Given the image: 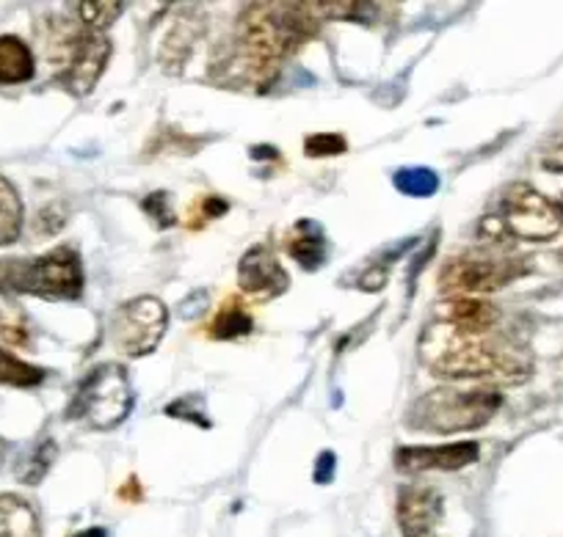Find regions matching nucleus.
Returning <instances> with one entry per match:
<instances>
[{
    "label": "nucleus",
    "mask_w": 563,
    "mask_h": 537,
    "mask_svg": "<svg viewBox=\"0 0 563 537\" xmlns=\"http://www.w3.org/2000/svg\"><path fill=\"white\" fill-rule=\"evenodd\" d=\"M417 353L434 376L451 381L484 378V381L519 383L530 376V361L514 345L492 339L489 334H470L442 320L422 331Z\"/></svg>",
    "instance_id": "1"
},
{
    "label": "nucleus",
    "mask_w": 563,
    "mask_h": 537,
    "mask_svg": "<svg viewBox=\"0 0 563 537\" xmlns=\"http://www.w3.org/2000/svg\"><path fill=\"white\" fill-rule=\"evenodd\" d=\"M318 18L312 3H252L238 20L241 40V67L252 83L274 80L282 58L299 51L318 34Z\"/></svg>",
    "instance_id": "2"
},
{
    "label": "nucleus",
    "mask_w": 563,
    "mask_h": 537,
    "mask_svg": "<svg viewBox=\"0 0 563 537\" xmlns=\"http://www.w3.org/2000/svg\"><path fill=\"white\" fill-rule=\"evenodd\" d=\"M500 405L503 394L492 387L431 389L411 405L406 425L422 433H440V436L478 430L486 422L495 419Z\"/></svg>",
    "instance_id": "3"
},
{
    "label": "nucleus",
    "mask_w": 563,
    "mask_h": 537,
    "mask_svg": "<svg viewBox=\"0 0 563 537\" xmlns=\"http://www.w3.org/2000/svg\"><path fill=\"white\" fill-rule=\"evenodd\" d=\"M84 265L73 248H53L36 259L0 262V290L29 292L51 301H75L84 295Z\"/></svg>",
    "instance_id": "4"
},
{
    "label": "nucleus",
    "mask_w": 563,
    "mask_h": 537,
    "mask_svg": "<svg viewBox=\"0 0 563 537\" xmlns=\"http://www.w3.org/2000/svg\"><path fill=\"white\" fill-rule=\"evenodd\" d=\"M133 411V389L122 365H97L69 403V419L86 422L95 430H113Z\"/></svg>",
    "instance_id": "5"
},
{
    "label": "nucleus",
    "mask_w": 563,
    "mask_h": 537,
    "mask_svg": "<svg viewBox=\"0 0 563 537\" xmlns=\"http://www.w3.org/2000/svg\"><path fill=\"white\" fill-rule=\"evenodd\" d=\"M53 40H56L53 42L56 47L53 61L62 67L58 80L73 94L86 97L106 72L108 58H111V42L89 29H64Z\"/></svg>",
    "instance_id": "6"
},
{
    "label": "nucleus",
    "mask_w": 563,
    "mask_h": 537,
    "mask_svg": "<svg viewBox=\"0 0 563 537\" xmlns=\"http://www.w3.org/2000/svg\"><path fill=\"white\" fill-rule=\"evenodd\" d=\"M500 232L528 243H550L563 232V215L558 204H552L544 193L533 186L514 182L503 191L500 202Z\"/></svg>",
    "instance_id": "7"
},
{
    "label": "nucleus",
    "mask_w": 563,
    "mask_h": 537,
    "mask_svg": "<svg viewBox=\"0 0 563 537\" xmlns=\"http://www.w3.org/2000/svg\"><path fill=\"white\" fill-rule=\"evenodd\" d=\"M528 265L522 259L492 257V254H462L453 257L440 273V292L448 298H470L495 292L522 276Z\"/></svg>",
    "instance_id": "8"
},
{
    "label": "nucleus",
    "mask_w": 563,
    "mask_h": 537,
    "mask_svg": "<svg viewBox=\"0 0 563 537\" xmlns=\"http://www.w3.org/2000/svg\"><path fill=\"white\" fill-rule=\"evenodd\" d=\"M169 325V312L158 298H133V301L122 303L111 317V345L117 347L122 356L141 358L150 356L155 347L161 345Z\"/></svg>",
    "instance_id": "9"
},
{
    "label": "nucleus",
    "mask_w": 563,
    "mask_h": 537,
    "mask_svg": "<svg viewBox=\"0 0 563 537\" xmlns=\"http://www.w3.org/2000/svg\"><path fill=\"white\" fill-rule=\"evenodd\" d=\"M238 284L249 298L265 303L288 290L290 276L268 246H254L238 262Z\"/></svg>",
    "instance_id": "10"
},
{
    "label": "nucleus",
    "mask_w": 563,
    "mask_h": 537,
    "mask_svg": "<svg viewBox=\"0 0 563 537\" xmlns=\"http://www.w3.org/2000/svg\"><path fill=\"white\" fill-rule=\"evenodd\" d=\"M481 455L478 441L440 444V447H400L395 452V466L406 474L420 471H459L475 463Z\"/></svg>",
    "instance_id": "11"
},
{
    "label": "nucleus",
    "mask_w": 563,
    "mask_h": 537,
    "mask_svg": "<svg viewBox=\"0 0 563 537\" xmlns=\"http://www.w3.org/2000/svg\"><path fill=\"white\" fill-rule=\"evenodd\" d=\"M442 496L429 485H404L398 493V526L404 537H434L442 524Z\"/></svg>",
    "instance_id": "12"
},
{
    "label": "nucleus",
    "mask_w": 563,
    "mask_h": 537,
    "mask_svg": "<svg viewBox=\"0 0 563 537\" xmlns=\"http://www.w3.org/2000/svg\"><path fill=\"white\" fill-rule=\"evenodd\" d=\"M442 323H451L470 334H492L500 320V309L478 298H448L440 312Z\"/></svg>",
    "instance_id": "13"
},
{
    "label": "nucleus",
    "mask_w": 563,
    "mask_h": 537,
    "mask_svg": "<svg viewBox=\"0 0 563 537\" xmlns=\"http://www.w3.org/2000/svg\"><path fill=\"white\" fill-rule=\"evenodd\" d=\"M288 254L305 270H318L329 257L327 232L318 221H299L288 237Z\"/></svg>",
    "instance_id": "14"
},
{
    "label": "nucleus",
    "mask_w": 563,
    "mask_h": 537,
    "mask_svg": "<svg viewBox=\"0 0 563 537\" xmlns=\"http://www.w3.org/2000/svg\"><path fill=\"white\" fill-rule=\"evenodd\" d=\"M0 537H42L40 513L18 493H0Z\"/></svg>",
    "instance_id": "15"
},
{
    "label": "nucleus",
    "mask_w": 563,
    "mask_h": 537,
    "mask_svg": "<svg viewBox=\"0 0 563 537\" xmlns=\"http://www.w3.org/2000/svg\"><path fill=\"white\" fill-rule=\"evenodd\" d=\"M36 75V58L20 36H0V86L29 83Z\"/></svg>",
    "instance_id": "16"
},
{
    "label": "nucleus",
    "mask_w": 563,
    "mask_h": 537,
    "mask_svg": "<svg viewBox=\"0 0 563 537\" xmlns=\"http://www.w3.org/2000/svg\"><path fill=\"white\" fill-rule=\"evenodd\" d=\"M23 199L7 177H0V248L18 243L23 232Z\"/></svg>",
    "instance_id": "17"
},
{
    "label": "nucleus",
    "mask_w": 563,
    "mask_h": 537,
    "mask_svg": "<svg viewBox=\"0 0 563 537\" xmlns=\"http://www.w3.org/2000/svg\"><path fill=\"white\" fill-rule=\"evenodd\" d=\"M254 328L252 314L246 312L243 301H227L224 306L216 312L213 323H210L208 334L213 339H238V336H246Z\"/></svg>",
    "instance_id": "18"
},
{
    "label": "nucleus",
    "mask_w": 563,
    "mask_h": 537,
    "mask_svg": "<svg viewBox=\"0 0 563 537\" xmlns=\"http://www.w3.org/2000/svg\"><path fill=\"white\" fill-rule=\"evenodd\" d=\"M45 381V370L29 365L23 358H18L14 353L3 350L0 347V383L3 387H18V389H34Z\"/></svg>",
    "instance_id": "19"
},
{
    "label": "nucleus",
    "mask_w": 563,
    "mask_h": 537,
    "mask_svg": "<svg viewBox=\"0 0 563 537\" xmlns=\"http://www.w3.org/2000/svg\"><path fill=\"white\" fill-rule=\"evenodd\" d=\"M75 12H78V20L89 31H106L108 25L117 23L119 14L124 12V3H117V0H95V3H75Z\"/></svg>",
    "instance_id": "20"
},
{
    "label": "nucleus",
    "mask_w": 563,
    "mask_h": 537,
    "mask_svg": "<svg viewBox=\"0 0 563 537\" xmlns=\"http://www.w3.org/2000/svg\"><path fill=\"white\" fill-rule=\"evenodd\" d=\"M194 31L191 25L186 23V20H180V23L175 25V29L169 31V36H166L164 42V51H161V61H164L166 69H180L183 61L188 58V53H191L194 47Z\"/></svg>",
    "instance_id": "21"
},
{
    "label": "nucleus",
    "mask_w": 563,
    "mask_h": 537,
    "mask_svg": "<svg viewBox=\"0 0 563 537\" xmlns=\"http://www.w3.org/2000/svg\"><path fill=\"white\" fill-rule=\"evenodd\" d=\"M395 188L406 197H431L440 188V177L431 168H400L395 174Z\"/></svg>",
    "instance_id": "22"
},
{
    "label": "nucleus",
    "mask_w": 563,
    "mask_h": 537,
    "mask_svg": "<svg viewBox=\"0 0 563 537\" xmlns=\"http://www.w3.org/2000/svg\"><path fill=\"white\" fill-rule=\"evenodd\" d=\"M53 458H56V444L45 441L34 455H31L29 463L20 469V482H25V485H36V482H42V477H45L47 469H51Z\"/></svg>",
    "instance_id": "23"
},
{
    "label": "nucleus",
    "mask_w": 563,
    "mask_h": 537,
    "mask_svg": "<svg viewBox=\"0 0 563 537\" xmlns=\"http://www.w3.org/2000/svg\"><path fill=\"white\" fill-rule=\"evenodd\" d=\"M305 149L310 157H334L343 155L349 144L340 133H316L305 141Z\"/></svg>",
    "instance_id": "24"
},
{
    "label": "nucleus",
    "mask_w": 563,
    "mask_h": 537,
    "mask_svg": "<svg viewBox=\"0 0 563 537\" xmlns=\"http://www.w3.org/2000/svg\"><path fill=\"white\" fill-rule=\"evenodd\" d=\"M144 210H147L153 219H158L161 226L175 224V210L169 208V197H166L164 191H158V193H153L150 199H144Z\"/></svg>",
    "instance_id": "25"
},
{
    "label": "nucleus",
    "mask_w": 563,
    "mask_h": 537,
    "mask_svg": "<svg viewBox=\"0 0 563 537\" xmlns=\"http://www.w3.org/2000/svg\"><path fill=\"white\" fill-rule=\"evenodd\" d=\"M73 537H108V532L100 529V526H91V529L78 532V535H73Z\"/></svg>",
    "instance_id": "26"
},
{
    "label": "nucleus",
    "mask_w": 563,
    "mask_h": 537,
    "mask_svg": "<svg viewBox=\"0 0 563 537\" xmlns=\"http://www.w3.org/2000/svg\"><path fill=\"white\" fill-rule=\"evenodd\" d=\"M558 208H561V215H563V197H561V204H558Z\"/></svg>",
    "instance_id": "27"
},
{
    "label": "nucleus",
    "mask_w": 563,
    "mask_h": 537,
    "mask_svg": "<svg viewBox=\"0 0 563 537\" xmlns=\"http://www.w3.org/2000/svg\"><path fill=\"white\" fill-rule=\"evenodd\" d=\"M561 259H563V251H561Z\"/></svg>",
    "instance_id": "28"
}]
</instances>
